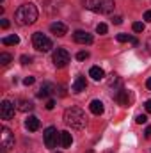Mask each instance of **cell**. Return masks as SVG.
Here are the masks:
<instances>
[{"instance_id":"d6986e66","label":"cell","mask_w":151,"mask_h":153,"mask_svg":"<svg viewBox=\"0 0 151 153\" xmlns=\"http://www.w3.org/2000/svg\"><path fill=\"white\" fill-rule=\"evenodd\" d=\"M115 38H117V41H119V43H128V41H130V43H133V45H139V41H137V39H135V38H132L130 34H124V32L117 34Z\"/></svg>"},{"instance_id":"603a6c76","label":"cell","mask_w":151,"mask_h":153,"mask_svg":"<svg viewBox=\"0 0 151 153\" xmlns=\"http://www.w3.org/2000/svg\"><path fill=\"white\" fill-rule=\"evenodd\" d=\"M148 121V116L146 114H139V116H135V123H139V125H144Z\"/></svg>"},{"instance_id":"ffe728a7","label":"cell","mask_w":151,"mask_h":153,"mask_svg":"<svg viewBox=\"0 0 151 153\" xmlns=\"http://www.w3.org/2000/svg\"><path fill=\"white\" fill-rule=\"evenodd\" d=\"M18 43H20V38H18L16 34L7 36V38H2V45H5V46H14V45H18Z\"/></svg>"},{"instance_id":"9a60e30c","label":"cell","mask_w":151,"mask_h":153,"mask_svg":"<svg viewBox=\"0 0 151 153\" xmlns=\"http://www.w3.org/2000/svg\"><path fill=\"white\" fill-rule=\"evenodd\" d=\"M14 105H16V109L21 111V112H30V111H34V103L29 102V100H16Z\"/></svg>"},{"instance_id":"3957f363","label":"cell","mask_w":151,"mask_h":153,"mask_svg":"<svg viewBox=\"0 0 151 153\" xmlns=\"http://www.w3.org/2000/svg\"><path fill=\"white\" fill-rule=\"evenodd\" d=\"M82 4L85 9L100 14H109L114 9V0H82Z\"/></svg>"},{"instance_id":"4316f807","label":"cell","mask_w":151,"mask_h":153,"mask_svg":"<svg viewBox=\"0 0 151 153\" xmlns=\"http://www.w3.org/2000/svg\"><path fill=\"white\" fill-rule=\"evenodd\" d=\"M20 61H21L23 64H29V62L32 61V57H30V55H21V59H20Z\"/></svg>"},{"instance_id":"ac0fdd59","label":"cell","mask_w":151,"mask_h":153,"mask_svg":"<svg viewBox=\"0 0 151 153\" xmlns=\"http://www.w3.org/2000/svg\"><path fill=\"white\" fill-rule=\"evenodd\" d=\"M89 76H93L94 80H101V78L105 76V71H103L100 66H93V68L89 70Z\"/></svg>"},{"instance_id":"d590c367","label":"cell","mask_w":151,"mask_h":153,"mask_svg":"<svg viewBox=\"0 0 151 153\" xmlns=\"http://www.w3.org/2000/svg\"><path fill=\"white\" fill-rule=\"evenodd\" d=\"M57 153H59V152H57Z\"/></svg>"},{"instance_id":"4fadbf2b","label":"cell","mask_w":151,"mask_h":153,"mask_svg":"<svg viewBox=\"0 0 151 153\" xmlns=\"http://www.w3.org/2000/svg\"><path fill=\"white\" fill-rule=\"evenodd\" d=\"M71 143H73V137H71V134H70V132H66V130L59 132V144H61L62 148H70V146H71Z\"/></svg>"},{"instance_id":"8fae6325","label":"cell","mask_w":151,"mask_h":153,"mask_svg":"<svg viewBox=\"0 0 151 153\" xmlns=\"http://www.w3.org/2000/svg\"><path fill=\"white\" fill-rule=\"evenodd\" d=\"M85 87H87V80H85V76L78 75L75 78V82H73V85H71V91H73V93H82V91H85Z\"/></svg>"},{"instance_id":"52a82bcc","label":"cell","mask_w":151,"mask_h":153,"mask_svg":"<svg viewBox=\"0 0 151 153\" xmlns=\"http://www.w3.org/2000/svg\"><path fill=\"white\" fill-rule=\"evenodd\" d=\"M0 117L2 119H11L14 117V105L9 100H2L0 103Z\"/></svg>"},{"instance_id":"44dd1931","label":"cell","mask_w":151,"mask_h":153,"mask_svg":"<svg viewBox=\"0 0 151 153\" xmlns=\"http://www.w3.org/2000/svg\"><path fill=\"white\" fill-rule=\"evenodd\" d=\"M11 61H13L11 53H5V52H2V53H0V62H2L4 66H5V64H9Z\"/></svg>"},{"instance_id":"8992f818","label":"cell","mask_w":151,"mask_h":153,"mask_svg":"<svg viewBox=\"0 0 151 153\" xmlns=\"http://www.w3.org/2000/svg\"><path fill=\"white\" fill-rule=\"evenodd\" d=\"M43 137H44V144H46V148H50V150L55 148V144H57V141H59L57 128H55V126H48V128L44 130Z\"/></svg>"},{"instance_id":"7a4b0ae2","label":"cell","mask_w":151,"mask_h":153,"mask_svg":"<svg viewBox=\"0 0 151 153\" xmlns=\"http://www.w3.org/2000/svg\"><path fill=\"white\" fill-rule=\"evenodd\" d=\"M64 123L70 125L71 128H84L85 123H87V117L84 114V111L71 107V109H66L64 111Z\"/></svg>"},{"instance_id":"f1b7e54d","label":"cell","mask_w":151,"mask_h":153,"mask_svg":"<svg viewBox=\"0 0 151 153\" xmlns=\"http://www.w3.org/2000/svg\"><path fill=\"white\" fill-rule=\"evenodd\" d=\"M112 22L115 23V25H121V23H123V18H121V16H114Z\"/></svg>"},{"instance_id":"9c48e42d","label":"cell","mask_w":151,"mask_h":153,"mask_svg":"<svg viewBox=\"0 0 151 153\" xmlns=\"http://www.w3.org/2000/svg\"><path fill=\"white\" fill-rule=\"evenodd\" d=\"M50 30H52V34H55V36H59V38H62V36L68 34V27H66V23H62V22H53V23L50 25Z\"/></svg>"},{"instance_id":"30bf717a","label":"cell","mask_w":151,"mask_h":153,"mask_svg":"<svg viewBox=\"0 0 151 153\" xmlns=\"http://www.w3.org/2000/svg\"><path fill=\"white\" fill-rule=\"evenodd\" d=\"M73 39L76 43H80V45H91L93 43V36L89 32H85V30H76L73 34Z\"/></svg>"},{"instance_id":"83f0119b","label":"cell","mask_w":151,"mask_h":153,"mask_svg":"<svg viewBox=\"0 0 151 153\" xmlns=\"http://www.w3.org/2000/svg\"><path fill=\"white\" fill-rule=\"evenodd\" d=\"M53 107H55V102H53V100H48V102H46V109H48V111H52Z\"/></svg>"},{"instance_id":"d6a6232c","label":"cell","mask_w":151,"mask_h":153,"mask_svg":"<svg viewBox=\"0 0 151 153\" xmlns=\"http://www.w3.org/2000/svg\"><path fill=\"white\" fill-rule=\"evenodd\" d=\"M146 48H148V53H151V38L148 39V43H146Z\"/></svg>"},{"instance_id":"6da1fadb","label":"cell","mask_w":151,"mask_h":153,"mask_svg":"<svg viewBox=\"0 0 151 153\" xmlns=\"http://www.w3.org/2000/svg\"><path fill=\"white\" fill-rule=\"evenodd\" d=\"M36 20H38V7L34 4H23L14 13V22L18 25H21V27L32 25Z\"/></svg>"},{"instance_id":"7402d4cb","label":"cell","mask_w":151,"mask_h":153,"mask_svg":"<svg viewBox=\"0 0 151 153\" xmlns=\"http://www.w3.org/2000/svg\"><path fill=\"white\" fill-rule=\"evenodd\" d=\"M132 29H133V32H144V29H146V25H144L142 22H135V23L132 25Z\"/></svg>"},{"instance_id":"2e32d148","label":"cell","mask_w":151,"mask_h":153,"mask_svg":"<svg viewBox=\"0 0 151 153\" xmlns=\"http://www.w3.org/2000/svg\"><path fill=\"white\" fill-rule=\"evenodd\" d=\"M89 111H91L93 114H96V116L103 114V111H105V107H103V102H100V100H93V102L89 103Z\"/></svg>"},{"instance_id":"d4e9b609","label":"cell","mask_w":151,"mask_h":153,"mask_svg":"<svg viewBox=\"0 0 151 153\" xmlns=\"http://www.w3.org/2000/svg\"><path fill=\"white\" fill-rule=\"evenodd\" d=\"M76 59H78V61H85V59H89V52H78V53H76Z\"/></svg>"},{"instance_id":"e575fe53","label":"cell","mask_w":151,"mask_h":153,"mask_svg":"<svg viewBox=\"0 0 151 153\" xmlns=\"http://www.w3.org/2000/svg\"><path fill=\"white\" fill-rule=\"evenodd\" d=\"M146 87H148V89L151 91V76L148 78V80H146Z\"/></svg>"},{"instance_id":"e0dca14e","label":"cell","mask_w":151,"mask_h":153,"mask_svg":"<svg viewBox=\"0 0 151 153\" xmlns=\"http://www.w3.org/2000/svg\"><path fill=\"white\" fill-rule=\"evenodd\" d=\"M25 126H27V130H30V132H36L39 128V119L36 116H29L27 117V121H25Z\"/></svg>"},{"instance_id":"ba28073f","label":"cell","mask_w":151,"mask_h":153,"mask_svg":"<svg viewBox=\"0 0 151 153\" xmlns=\"http://www.w3.org/2000/svg\"><path fill=\"white\" fill-rule=\"evenodd\" d=\"M14 146V137H13V134H11V130L9 128H2V148H4V152H7V150H11Z\"/></svg>"},{"instance_id":"5bb4252c","label":"cell","mask_w":151,"mask_h":153,"mask_svg":"<svg viewBox=\"0 0 151 153\" xmlns=\"http://www.w3.org/2000/svg\"><path fill=\"white\" fill-rule=\"evenodd\" d=\"M53 91H55V85L50 84V82H44V84L41 85V89L38 91V98H46V96H50Z\"/></svg>"},{"instance_id":"cb8c5ba5","label":"cell","mask_w":151,"mask_h":153,"mask_svg":"<svg viewBox=\"0 0 151 153\" xmlns=\"http://www.w3.org/2000/svg\"><path fill=\"white\" fill-rule=\"evenodd\" d=\"M107 30H109V29H107L105 23H98V27H96V32H98V34H107Z\"/></svg>"},{"instance_id":"f546056e","label":"cell","mask_w":151,"mask_h":153,"mask_svg":"<svg viewBox=\"0 0 151 153\" xmlns=\"http://www.w3.org/2000/svg\"><path fill=\"white\" fill-rule=\"evenodd\" d=\"M0 25H2V29H7V27H9V22H7V20L4 18V20L0 22Z\"/></svg>"},{"instance_id":"484cf974","label":"cell","mask_w":151,"mask_h":153,"mask_svg":"<svg viewBox=\"0 0 151 153\" xmlns=\"http://www.w3.org/2000/svg\"><path fill=\"white\" fill-rule=\"evenodd\" d=\"M23 84H25V85H32V84H34V76H25V78H23Z\"/></svg>"},{"instance_id":"1f68e13d","label":"cell","mask_w":151,"mask_h":153,"mask_svg":"<svg viewBox=\"0 0 151 153\" xmlns=\"http://www.w3.org/2000/svg\"><path fill=\"white\" fill-rule=\"evenodd\" d=\"M146 111L151 114V100H148V102H146Z\"/></svg>"},{"instance_id":"5b68a950","label":"cell","mask_w":151,"mask_h":153,"mask_svg":"<svg viewBox=\"0 0 151 153\" xmlns=\"http://www.w3.org/2000/svg\"><path fill=\"white\" fill-rule=\"evenodd\" d=\"M70 52L66 50V48H57L55 52H53V64L57 66V68H64L68 62H70Z\"/></svg>"},{"instance_id":"277c9868","label":"cell","mask_w":151,"mask_h":153,"mask_svg":"<svg viewBox=\"0 0 151 153\" xmlns=\"http://www.w3.org/2000/svg\"><path fill=\"white\" fill-rule=\"evenodd\" d=\"M32 43H34V48L39 50V52H50L52 50V39L46 38L43 32H36L34 36H32Z\"/></svg>"},{"instance_id":"836d02e7","label":"cell","mask_w":151,"mask_h":153,"mask_svg":"<svg viewBox=\"0 0 151 153\" xmlns=\"http://www.w3.org/2000/svg\"><path fill=\"white\" fill-rule=\"evenodd\" d=\"M144 135H146V137H151V126H148V128H146V132H144Z\"/></svg>"},{"instance_id":"4dcf8cb0","label":"cell","mask_w":151,"mask_h":153,"mask_svg":"<svg viewBox=\"0 0 151 153\" xmlns=\"http://www.w3.org/2000/svg\"><path fill=\"white\" fill-rule=\"evenodd\" d=\"M144 20H146V22H151V11H146V13H144Z\"/></svg>"},{"instance_id":"7c38bea8","label":"cell","mask_w":151,"mask_h":153,"mask_svg":"<svg viewBox=\"0 0 151 153\" xmlns=\"http://www.w3.org/2000/svg\"><path fill=\"white\" fill-rule=\"evenodd\" d=\"M114 100H115L119 105H128V102H130V94H128V91L123 87V89H119V91L114 94Z\"/></svg>"}]
</instances>
